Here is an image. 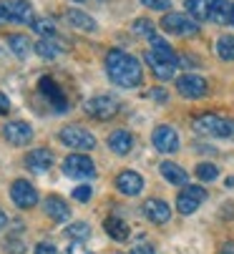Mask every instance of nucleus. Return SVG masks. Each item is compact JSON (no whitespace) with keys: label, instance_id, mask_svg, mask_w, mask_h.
<instances>
[{"label":"nucleus","instance_id":"obj_40","mask_svg":"<svg viewBox=\"0 0 234 254\" xmlns=\"http://www.w3.org/2000/svg\"><path fill=\"white\" fill-rule=\"evenodd\" d=\"M8 254H23V244L20 242H8Z\"/></svg>","mask_w":234,"mask_h":254},{"label":"nucleus","instance_id":"obj_11","mask_svg":"<svg viewBox=\"0 0 234 254\" xmlns=\"http://www.w3.org/2000/svg\"><path fill=\"white\" fill-rule=\"evenodd\" d=\"M151 143L156 151L161 154H174L179 149V133L171 128V126H156L154 133H151Z\"/></svg>","mask_w":234,"mask_h":254},{"label":"nucleus","instance_id":"obj_8","mask_svg":"<svg viewBox=\"0 0 234 254\" xmlns=\"http://www.w3.org/2000/svg\"><path fill=\"white\" fill-rule=\"evenodd\" d=\"M176 91L184 98L197 101V98H204L209 93V83L202 76H197V73H184V76L176 78Z\"/></svg>","mask_w":234,"mask_h":254},{"label":"nucleus","instance_id":"obj_3","mask_svg":"<svg viewBox=\"0 0 234 254\" xmlns=\"http://www.w3.org/2000/svg\"><path fill=\"white\" fill-rule=\"evenodd\" d=\"M161 28L166 33H171V35H181V38H189V35H197L199 33V25H197V20H194L191 15H186V13H171V10L164 13Z\"/></svg>","mask_w":234,"mask_h":254},{"label":"nucleus","instance_id":"obj_31","mask_svg":"<svg viewBox=\"0 0 234 254\" xmlns=\"http://www.w3.org/2000/svg\"><path fill=\"white\" fill-rule=\"evenodd\" d=\"M30 25H33V30L38 35H43V38H53V35H56V23L48 20V18H35Z\"/></svg>","mask_w":234,"mask_h":254},{"label":"nucleus","instance_id":"obj_39","mask_svg":"<svg viewBox=\"0 0 234 254\" xmlns=\"http://www.w3.org/2000/svg\"><path fill=\"white\" fill-rule=\"evenodd\" d=\"M8 111H10V101L5 93H0V116H5Z\"/></svg>","mask_w":234,"mask_h":254},{"label":"nucleus","instance_id":"obj_19","mask_svg":"<svg viewBox=\"0 0 234 254\" xmlns=\"http://www.w3.org/2000/svg\"><path fill=\"white\" fill-rule=\"evenodd\" d=\"M66 20H68L73 28L83 30V33H96V30H98V23H96L88 13H83L81 8H68V10H66Z\"/></svg>","mask_w":234,"mask_h":254},{"label":"nucleus","instance_id":"obj_32","mask_svg":"<svg viewBox=\"0 0 234 254\" xmlns=\"http://www.w3.org/2000/svg\"><path fill=\"white\" fill-rule=\"evenodd\" d=\"M197 176H199L202 181H214V179L219 176V169H217L214 164H209V161H202V164L197 166Z\"/></svg>","mask_w":234,"mask_h":254},{"label":"nucleus","instance_id":"obj_21","mask_svg":"<svg viewBox=\"0 0 234 254\" xmlns=\"http://www.w3.org/2000/svg\"><path fill=\"white\" fill-rule=\"evenodd\" d=\"M159 171H161V176L169 181V184H174V187H184L186 181H189L186 171H184L179 164H174V161H164V164L159 166Z\"/></svg>","mask_w":234,"mask_h":254},{"label":"nucleus","instance_id":"obj_38","mask_svg":"<svg viewBox=\"0 0 234 254\" xmlns=\"http://www.w3.org/2000/svg\"><path fill=\"white\" fill-rule=\"evenodd\" d=\"M68 254H91V252H88L81 242H73V244H71V249H68Z\"/></svg>","mask_w":234,"mask_h":254},{"label":"nucleus","instance_id":"obj_44","mask_svg":"<svg viewBox=\"0 0 234 254\" xmlns=\"http://www.w3.org/2000/svg\"><path fill=\"white\" fill-rule=\"evenodd\" d=\"M76 3H83V0H76Z\"/></svg>","mask_w":234,"mask_h":254},{"label":"nucleus","instance_id":"obj_24","mask_svg":"<svg viewBox=\"0 0 234 254\" xmlns=\"http://www.w3.org/2000/svg\"><path fill=\"white\" fill-rule=\"evenodd\" d=\"M8 46H10L13 56H18V58H28L33 53V43L28 41V35H20V33L8 35Z\"/></svg>","mask_w":234,"mask_h":254},{"label":"nucleus","instance_id":"obj_10","mask_svg":"<svg viewBox=\"0 0 234 254\" xmlns=\"http://www.w3.org/2000/svg\"><path fill=\"white\" fill-rule=\"evenodd\" d=\"M10 199L20 209H33L38 204V191H35V187L30 184V181L15 179L13 184H10Z\"/></svg>","mask_w":234,"mask_h":254},{"label":"nucleus","instance_id":"obj_34","mask_svg":"<svg viewBox=\"0 0 234 254\" xmlns=\"http://www.w3.org/2000/svg\"><path fill=\"white\" fill-rule=\"evenodd\" d=\"M91 196H93V189H91L88 184H81V187L73 189V199H76V201H88Z\"/></svg>","mask_w":234,"mask_h":254},{"label":"nucleus","instance_id":"obj_33","mask_svg":"<svg viewBox=\"0 0 234 254\" xmlns=\"http://www.w3.org/2000/svg\"><path fill=\"white\" fill-rule=\"evenodd\" d=\"M144 8H151V10H159V13H169L171 8V0H141Z\"/></svg>","mask_w":234,"mask_h":254},{"label":"nucleus","instance_id":"obj_6","mask_svg":"<svg viewBox=\"0 0 234 254\" xmlns=\"http://www.w3.org/2000/svg\"><path fill=\"white\" fill-rule=\"evenodd\" d=\"M63 174L71 179H93L96 176V164L86 154H71L63 161Z\"/></svg>","mask_w":234,"mask_h":254},{"label":"nucleus","instance_id":"obj_36","mask_svg":"<svg viewBox=\"0 0 234 254\" xmlns=\"http://www.w3.org/2000/svg\"><path fill=\"white\" fill-rule=\"evenodd\" d=\"M149 96H151V98H154V101H159V103H164V101H166V98H169V93H166V91H164V88H154V91H151V93H149Z\"/></svg>","mask_w":234,"mask_h":254},{"label":"nucleus","instance_id":"obj_26","mask_svg":"<svg viewBox=\"0 0 234 254\" xmlns=\"http://www.w3.org/2000/svg\"><path fill=\"white\" fill-rule=\"evenodd\" d=\"M209 5L212 0H186L184 3L186 15H191L194 20H209Z\"/></svg>","mask_w":234,"mask_h":254},{"label":"nucleus","instance_id":"obj_2","mask_svg":"<svg viewBox=\"0 0 234 254\" xmlns=\"http://www.w3.org/2000/svg\"><path fill=\"white\" fill-rule=\"evenodd\" d=\"M194 131L212 138H234V121L217 114H202L194 119Z\"/></svg>","mask_w":234,"mask_h":254},{"label":"nucleus","instance_id":"obj_29","mask_svg":"<svg viewBox=\"0 0 234 254\" xmlns=\"http://www.w3.org/2000/svg\"><path fill=\"white\" fill-rule=\"evenodd\" d=\"M217 56L222 61H234V35H222L217 41Z\"/></svg>","mask_w":234,"mask_h":254},{"label":"nucleus","instance_id":"obj_4","mask_svg":"<svg viewBox=\"0 0 234 254\" xmlns=\"http://www.w3.org/2000/svg\"><path fill=\"white\" fill-rule=\"evenodd\" d=\"M58 138L66 143L68 149H78V151L96 149V136L91 131H86L83 126H66V128H61Z\"/></svg>","mask_w":234,"mask_h":254},{"label":"nucleus","instance_id":"obj_30","mask_svg":"<svg viewBox=\"0 0 234 254\" xmlns=\"http://www.w3.org/2000/svg\"><path fill=\"white\" fill-rule=\"evenodd\" d=\"M66 234H68L73 242H86V239L91 237V227H88L86 222H73V224H68Z\"/></svg>","mask_w":234,"mask_h":254},{"label":"nucleus","instance_id":"obj_1","mask_svg":"<svg viewBox=\"0 0 234 254\" xmlns=\"http://www.w3.org/2000/svg\"><path fill=\"white\" fill-rule=\"evenodd\" d=\"M106 73L121 88H136L144 81V68H141L139 58H134L131 53L119 51V48L106 53Z\"/></svg>","mask_w":234,"mask_h":254},{"label":"nucleus","instance_id":"obj_7","mask_svg":"<svg viewBox=\"0 0 234 254\" xmlns=\"http://www.w3.org/2000/svg\"><path fill=\"white\" fill-rule=\"evenodd\" d=\"M207 201V191L202 187H191V184H184V189L179 191L176 196V211L179 214H194L202 204Z\"/></svg>","mask_w":234,"mask_h":254},{"label":"nucleus","instance_id":"obj_22","mask_svg":"<svg viewBox=\"0 0 234 254\" xmlns=\"http://www.w3.org/2000/svg\"><path fill=\"white\" fill-rule=\"evenodd\" d=\"M103 229L116 242H126L129 239V224L124 219H119V216H108V219L103 222Z\"/></svg>","mask_w":234,"mask_h":254},{"label":"nucleus","instance_id":"obj_5","mask_svg":"<svg viewBox=\"0 0 234 254\" xmlns=\"http://www.w3.org/2000/svg\"><path fill=\"white\" fill-rule=\"evenodd\" d=\"M0 20L13 23H33V5L28 0H0Z\"/></svg>","mask_w":234,"mask_h":254},{"label":"nucleus","instance_id":"obj_12","mask_svg":"<svg viewBox=\"0 0 234 254\" xmlns=\"http://www.w3.org/2000/svg\"><path fill=\"white\" fill-rule=\"evenodd\" d=\"M38 88H41V93L48 98V103L53 106V111H56V114H66V111H68V101H66L63 91L58 88V83H56L53 78L43 76L41 81H38Z\"/></svg>","mask_w":234,"mask_h":254},{"label":"nucleus","instance_id":"obj_41","mask_svg":"<svg viewBox=\"0 0 234 254\" xmlns=\"http://www.w3.org/2000/svg\"><path fill=\"white\" fill-rule=\"evenodd\" d=\"M219 254H234V242H227L224 247H222V252Z\"/></svg>","mask_w":234,"mask_h":254},{"label":"nucleus","instance_id":"obj_37","mask_svg":"<svg viewBox=\"0 0 234 254\" xmlns=\"http://www.w3.org/2000/svg\"><path fill=\"white\" fill-rule=\"evenodd\" d=\"M131 254H156V252H154V247H149V244H136V247L131 249Z\"/></svg>","mask_w":234,"mask_h":254},{"label":"nucleus","instance_id":"obj_35","mask_svg":"<svg viewBox=\"0 0 234 254\" xmlns=\"http://www.w3.org/2000/svg\"><path fill=\"white\" fill-rule=\"evenodd\" d=\"M35 254H58V249L53 247V244H46V242H41L35 247Z\"/></svg>","mask_w":234,"mask_h":254},{"label":"nucleus","instance_id":"obj_18","mask_svg":"<svg viewBox=\"0 0 234 254\" xmlns=\"http://www.w3.org/2000/svg\"><path fill=\"white\" fill-rule=\"evenodd\" d=\"M25 166L30 171H35V174H43V171H48L53 166V154L48 149H33L25 156Z\"/></svg>","mask_w":234,"mask_h":254},{"label":"nucleus","instance_id":"obj_25","mask_svg":"<svg viewBox=\"0 0 234 254\" xmlns=\"http://www.w3.org/2000/svg\"><path fill=\"white\" fill-rule=\"evenodd\" d=\"M156 58H161V61H169V63H179V56L174 53V48L166 43V41H161V38H151V48H149Z\"/></svg>","mask_w":234,"mask_h":254},{"label":"nucleus","instance_id":"obj_14","mask_svg":"<svg viewBox=\"0 0 234 254\" xmlns=\"http://www.w3.org/2000/svg\"><path fill=\"white\" fill-rule=\"evenodd\" d=\"M116 189L124 196H139L144 191V176L136 171H121L116 176Z\"/></svg>","mask_w":234,"mask_h":254},{"label":"nucleus","instance_id":"obj_42","mask_svg":"<svg viewBox=\"0 0 234 254\" xmlns=\"http://www.w3.org/2000/svg\"><path fill=\"white\" fill-rule=\"evenodd\" d=\"M5 224H8V216H5V211H3V209H0V232L5 229Z\"/></svg>","mask_w":234,"mask_h":254},{"label":"nucleus","instance_id":"obj_16","mask_svg":"<svg viewBox=\"0 0 234 254\" xmlns=\"http://www.w3.org/2000/svg\"><path fill=\"white\" fill-rule=\"evenodd\" d=\"M144 61L149 63V68L154 70V76L156 78H161V81H171L176 76V70H179V63H169V61H161V58H156L151 51H146Z\"/></svg>","mask_w":234,"mask_h":254},{"label":"nucleus","instance_id":"obj_27","mask_svg":"<svg viewBox=\"0 0 234 254\" xmlns=\"http://www.w3.org/2000/svg\"><path fill=\"white\" fill-rule=\"evenodd\" d=\"M61 51H63V48H61L58 43H53V38H41L38 43H33V53H38L41 58H48V61L58 58Z\"/></svg>","mask_w":234,"mask_h":254},{"label":"nucleus","instance_id":"obj_9","mask_svg":"<svg viewBox=\"0 0 234 254\" xmlns=\"http://www.w3.org/2000/svg\"><path fill=\"white\" fill-rule=\"evenodd\" d=\"M86 114L98 121H108L119 114V101L113 96H93L91 101H86Z\"/></svg>","mask_w":234,"mask_h":254},{"label":"nucleus","instance_id":"obj_20","mask_svg":"<svg viewBox=\"0 0 234 254\" xmlns=\"http://www.w3.org/2000/svg\"><path fill=\"white\" fill-rule=\"evenodd\" d=\"M43 209H46V214L51 216L53 222H68L71 219V209H68V204L61 196H48L43 201Z\"/></svg>","mask_w":234,"mask_h":254},{"label":"nucleus","instance_id":"obj_28","mask_svg":"<svg viewBox=\"0 0 234 254\" xmlns=\"http://www.w3.org/2000/svg\"><path fill=\"white\" fill-rule=\"evenodd\" d=\"M131 30L136 33V35H141V38H154V35H156V25L149 20V18H136L134 23H131Z\"/></svg>","mask_w":234,"mask_h":254},{"label":"nucleus","instance_id":"obj_23","mask_svg":"<svg viewBox=\"0 0 234 254\" xmlns=\"http://www.w3.org/2000/svg\"><path fill=\"white\" fill-rule=\"evenodd\" d=\"M229 18H232V3H229V0H212V5H209V20L224 25V23H229Z\"/></svg>","mask_w":234,"mask_h":254},{"label":"nucleus","instance_id":"obj_13","mask_svg":"<svg viewBox=\"0 0 234 254\" xmlns=\"http://www.w3.org/2000/svg\"><path fill=\"white\" fill-rule=\"evenodd\" d=\"M3 136L13 146H25V143L33 141V126L25 121H10L3 126Z\"/></svg>","mask_w":234,"mask_h":254},{"label":"nucleus","instance_id":"obj_43","mask_svg":"<svg viewBox=\"0 0 234 254\" xmlns=\"http://www.w3.org/2000/svg\"><path fill=\"white\" fill-rule=\"evenodd\" d=\"M229 23L234 25V3H232V18H229Z\"/></svg>","mask_w":234,"mask_h":254},{"label":"nucleus","instance_id":"obj_17","mask_svg":"<svg viewBox=\"0 0 234 254\" xmlns=\"http://www.w3.org/2000/svg\"><path fill=\"white\" fill-rule=\"evenodd\" d=\"M108 149H111L116 156H126V154L134 149V136H131L126 128H116V131L108 136Z\"/></svg>","mask_w":234,"mask_h":254},{"label":"nucleus","instance_id":"obj_15","mask_svg":"<svg viewBox=\"0 0 234 254\" xmlns=\"http://www.w3.org/2000/svg\"><path fill=\"white\" fill-rule=\"evenodd\" d=\"M144 216L151 224H166L171 219V206L164 199H149L144 201Z\"/></svg>","mask_w":234,"mask_h":254}]
</instances>
